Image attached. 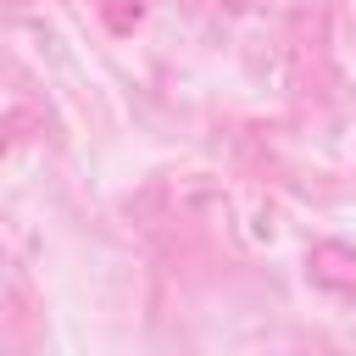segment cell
<instances>
[{"label": "cell", "mask_w": 356, "mask_h": 356, "mask_svg": "<svg viewBox=\"0 0 356 356\" xmlns=\"http://www.w3.org/2000/svg\"><path fill=\"white\" fill-rule=\"evenodd\" d=\"M306 278L317 289H328L334 300H356V245H339V239H323L306 250Z\"/></svg>", "instance_id": "cell-1"}]
</instances>
